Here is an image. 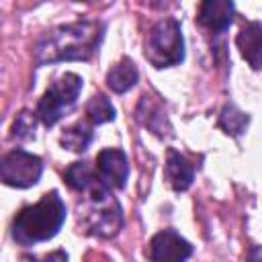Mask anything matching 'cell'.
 <instances>
[{"mask_svg": "<svg viewBox=\"0 0 262 262\" xmlns=\"http://www.w3.org/2000/svg\"><path fill=\"white\" fill-rule=\"evenodd\" d=\"M104 37V25L98 20H76L47 31L35 45V61L39 66L57 61L90 59Z\"/></svg>", "mask_w": 262, "mask_h": 262, "instance_id": "obj_1", "label": "cell"}, {"mask_svg": "<svg viewBox=\"0 0 262 262\" xmlns=\"http://www.w3.org/2000/svg\"><path fill=\"white\" fill-rule=\"evenodd\" d=\"M66 221V205L61 196L51 190L35 205L23 207L12 219V239L20 246H33L57 235Z\"/></svg>", "mask_w": 262, "mask_h": 262, "instance_id": "obj_2", "label": "cell"}, {"mask_svg": "<svg viewBox=\"0 0 262 262\" xmlns=\"http://www.w3.org/2000/svg\"><path fill=\"white\" fill-rule=\"evenodd\" d=\"M80 225L86 233L98 237H113L123 225V213L117 199L104 184H96L88 190L84 213H80Z\"/></svg>", "mask_w": 262, "mask_h": 262, "instance_id": "obj_3", "label": "cell"}, {"mask_svg": "<svg viewBox=\"0 0 262 262\" xmlns=\"http://www.w3.org/2000/svg\"><path fill=\"white\" fill-rule=\"evenodd\" d=\"M143 53L145 59L158 70L178 66L184 59V39H182L180 23L176 18L158 20L145 37Z\"/></svg>", "mask_w": 262, "mask_h": 262, "instance_id": "obj_4", "label": "cell"}, {"mask_svg": "<svg viewBox=\"0 0 262 262\" xmlns=\"http://www.w3.org/2000/svg\"><path fill=\"white\" fill-rule=\"evenodd\" d=\"M82 90V78L74 72L61 74L53 84L45 90V94L37 102V119L45 127H53L78 100Z\"/></svg>", "mask_w": 262, "mask_h": 262, "instance_id": "obj_5", "label": "cell"}, {"mask_svg": "<svg viewBox=\"0 0 262 262\" xmlns=\"http://www.w3.org/2000/svg\"><path fill=\"white\" fill-rule=\"evenodd\" d=\"M41 174H43V162L35 154H29L25 149H12L2 158L0 178L6 186H14V188L35 186Z\"/></svg>", "mask_w": 262, "mask_h": 262, "instance_id": "obj_6", "label": "cell"}, {"mask_svg": "<svg viewBox=\"0 0 262 262\" xmlns=\"http://www.w3.org/2000/svg\"><path fill=\"white\" fill-rule=\"evenodd\" d=\"M192 254V246L174 229H164L149 239V262H186Z\"/></svg>", "mask_w": 262, "mask_h": 262, "instance_id": "obj_7", "label": "cell"}, {"mask_svg": "<svg viewBox=\"0 0 262 262\" xmlns=\"http://www.w3.org/2000/svg\"><path fill=\"white\" fill-rule=\"evenodd\" d=\"M96 176L108 190H119L129 178V162L123 149L108 147L96 156Z\"/></svg>", "mask_w": 262, "mask_h": 262, "instance_id": "obj_8", "label": "cell"}, {"mask_svg": "<svg viewBox=\"0 0 262 262\" xmlns=\"http://www.w3.org/2000/svg\"><path fill=\"white\" fill-rule=\"evenodd\" d=\"M235 6L229 0H205L199 6L196 23L211 31V33H223L233 23Z\"/></svg>", "mask_w": 262, "mask_h": 262, "instance_id": "obj_9", "label": "cell"}, {"mask_svg": "<svg viewBox=\"0 0 262 262\" xmlns=\"http://www.w3.org/2000/svg\"><path fill=\"white\" fill-rule=\"evenodd\" d=\"M235 45L252 70H262V25L258 20H250L239 29Z\"/></svg>", "mask_w": 262, "mask_h": 262, "instance_id": "obj_10", "label": "cell"}, {"mask_svg": "<svg viewBox=\"0 0 262 262\" xmlns=\"http://www.w3.org/2000/svg\"><path fill=\"white\" fill-rule=\"evenodd\" d=\"M166 180L168 184L176 190L182 192L192 184L194 178V166L186 160V156H182L176 149H168V160H166V168H164Z\"/></svg>", "mask_w": 262, "mask_h": 262, "instance_id": "obj_11", "label": "cell"}, {"mask_svg": "<svg viewBox=\"0 0 262 262\" xmlns=\"http://www.w3.org/2000/svg\"><path fill=\"white\" fill-rule=\"evenodd\" d=\"M137 80H139L137 66L129 57H123L121 61H117L106 74V86L117 94L131 90L137 84Z\"/></svg>", "mask_w": 262, "mask_h": 262, "instance_id": "obj_12", "label": "cell"}, {"mask_svg": "<svg viewBox=\"0 0 262 262\" xmlns=\"http://www.w3.org/2000/svg\"><path fill=\"white\" fill-rule=\"evenodd\" d=\"M63 180L68 182L70 188L80 190V192H88L92 186H96L100 182L96 176V170H92L88 162H74L63 172Z\"/></svg>", "mask_w": 262, "mask_h": 262, "instance_id": "obj_13", "label": "cell"}, {"mask_svg": "<svg viewBox=\"0 0 262 262\" xmlns=\"http://www.w3.org/2000/svg\"><path fill=\"white\" fill-rule=\"evenodd\" d=\"M90 141H92V127H88V125L82 123V121L76 123V125H72V127H68V129L61 133V137H59V143H61L66 149L76 151V154L86 151L88 145H90Z\"/></svg>", "mask_w": 262, "mask_h": 262, "instance_id": "obj_14", "label": "cell"}, {"mask_svg": "<svg viewBox=\"0 0 262 262\" xmlns=\"http://www.w3.org/2000/svg\"><path fill=\"white\" fill-rule=\"evenodd\" d=\"M248 123H250V117H248L244 111H239L235 104H231V102L225 104L223 111H221V115H219V127H221L227 135H231V137L242 135V133L246 131Z\"/></svg>", "mask_w": 262, "mask_h": 262, "instance_id": "obj_15", "label": "cell"}, {"mask_svg": "<svg viewBox=\"0 0 262 262\" xmlns=\"http://www.w3.org/2000/svg\"><path fill=\"white\" fill-rule=\"evenodd\" d=\"M86 117L92 125H102L113 121L117 117V111L104 94H94L86 104Z\"/></svg>", "mask_w": 262, "mask_h": 262, "instance_id": "obj_16", "label": "cell"}, {"mask_svg": "<svg viewBox=\"0 0 262 262\" xmlns=\"http://www.w3.org/2000/svg\"><path fill=\"white\" fill-rule=\"evenodd\" d=\"M12 137L16 139H31L35 137V117L29 111H23L16 115V121L12 125Z\"/></svg>", "mask_w": 262, "mask_h": 262, "instance_id": "obj_17", "label": "cell"}, {"mask_svg": "<svg viewBox=\"0 0 262 262\" xmlns=\"http://www.w3.org/2000/svg\"><path fill=\"white\" fill-rule=\"evenodd\" d=\"M31 262H68V254L63 250H55V252L45 254L41 258H31Z\"/></svg>", "mask_w": 262, "mask_h": 262, "instance_id": "obj_18", "label": "cell"}, {"mask_svg": "<svg viewBox=\"0 0 262 262\" xmlns=\"http://www.w3.org/2000/svg\"><path fill=\"white\" fill-rule=\"evenodd\" d=\"M248 262H262V246H254L248 252Z\"/></svg>", "mask_w": 262, "mask_h": 262, "instance_id": "obj_19", "label": "cell"}]
</instances>
